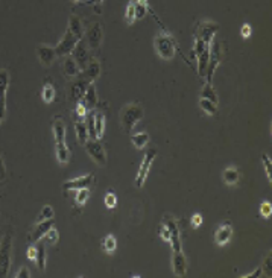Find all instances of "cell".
I'll return each mask as SVG.
<instances>
[{
    "instance_id": "cell-31",
    "label": "cell",
    "mask_w": 272,
    "mask_h": 278,
    "mask_svg": "<svg viewBox=\"0 0 272 278\" xmlns=\"http://www.w3.org/2000/svg\"><path fill=\"white\" fill-rule=\"evenodd\" d=\"M239 171L236 168H227L222 173V179L227 186H233L239 181Z\"/></svg>"
},
{
    "instance_id": "cell-25",
    "label": "cell",
    "mask_w": 272,
    "mask_h": 278,
    "mask_svg": "<svg viewBox=\"0 0 272 278\" xmlns=\"http://www.w3.org/2000/svg\"><path fill=\"white\" fill-rule=\"evenodd\" d=\"M55 154H57V160H58L60 164H67V163L70 161V157H72L70 149L67 148L65 143H57V146H55Z\"/></svg>"
},
{
    "instance_id": "cell-14",
    "label": "cell",
    "mask_w": 272,
    "mask_h": 278,
    "mask_svg": "<svg viewBox=\"0 0 272 278\" xmlns=\"http://www.w3.org/2000/svg\"><path fill=\"white\" fill-rule=\"evenodd\" d=\"M76 78H78V79L72 82V87H70V96H72V101H73L75 104L81 101V97L84 96V93L87 91L88 86L91 84V82H88L85 78H83L81 75L76 76Z\"/></svg>"
},
{
    "instance_id": "cell-15",
    "label": "cell",
    "mask_w": 272,
    "mask_h": 278,
    "mask_svg": "<svg viewBox=\"0 0 272 278\" xmlns=\"http://www.w3.org/2000/svg\"><path fill=\"white\" fill-rule=\"evenodd\" d=\"M81 104H83L88 111H93L94 108L98 107V102H99V97H98V90H96V86H94V82L88 86L87 91L84 93V96L81 97Z\"/></svg>"
},
{
    "instance_id": "cell-3",
    "label": "cell",
    "mask_w": 272,
    "mask_h": 278,
    "mask_svg": "<svg viewBox=\"0 0 272 278\" xmlns=\"http://www.w3.org/2000/svg\"><path fill=\"white\" fill-rule=\"evenodd\" d=\"M155 50L163 60H172L176 52L175 40L169 32H166L165 27H163V34H158L155 38Z\"/></svg>"
},
{
    "instance_id": "cell-35",
    "label": "cell",
    "mask_w": 272,
    "mask_h": 278,
    "mask_svg": "<svg viewBox=\"0 0 272 278\" xmlns=\"http://www.w3.org/2000/svg\"><path fill=\"white\" fill-rule=\"evenodd\" d=\"M76 196H75V202L76 205H84L87 201H88V196H90V189H78L76 190Z\"/></svg>"
},
{
    "instance_id": "cell-6",
    "label": "cell",
    "mask_w": 272,
    "mask_h": 278,
    "mask_svg": "<svg viewBox=\"0 0 272 278\" xmlns=\"http://www.w3.org/2000/svg\"><path fill=\"white\" fill-rule=\"evenodd\" d=\"M85 150L88 152L90 158L99 164V166H106V152L104 149V145L96 140V138H88V140L85 142Z\"/></svg>"
},
{
    "instance_id": "cell-27",
    "label": "cell",
    "mask_w": 272,
    "mask_h": 278,
    "mask_svg": "<svg viewBox=\"0 0 272 278\" xmlns=\"http://www.w3.org/2000/svg\"><path fill=\"white\" fill-rule=\"evenodd\" d=\"M55 96H57V91H55V87H53L52 81L50 79H46L44 81V86H43V91H42V97L46 104H50L55 101Z\"/></svg>"
},
{
    "instance_id": "cell-16",
    "label": "cell",
    "mask_w": 272,
    "mask_h": 278,
    "mask_svg": "<svg viewBox=\"0 0 272 278\" xmlns=\"http://www.w3.org/2000/svg\"><path fill=\"white\" fill-rule=\"evenodd\" d=\"M37 55H38V60L42 61V64L46 67H49L57 58L55 47H52L49 44H38L37 46Z\"/></svg>"
},
{
    "instance_id": "cell-48",
    "label": "cell",
    "mask_w": 272,
    "mask_h": 278,
    "mask_svg": "<svg viewBox=\"0 0 272 278\" xmlns=\"http://www.w3.org/2000/svg\"><path fill=\"white\" fill-rule=\"evenodd\" d=\"M16 277H17V278H29V277H31V272H29V269L26 268V266H21L20 271L16 274Z\"/></svg>"
},
{
    "instance_id": "cell-49",
    "label": "cell",
    "mask_w": 272,
    "mask_h": 278,
    "mask_svg": "<svg viewBox=\"0 0 272 278\" xmlns=\"http://www.w3.org/2000/svg\"><path fill=\"white\" fill-rule=\"evenodd\" d=\"M251 32H252V29H251V26H250V24H243V27L240 29V34H242L243 38L251 37Z\"/></svg>"
},
{
    "instance_id": "cell-34",
    "label": "cell",
    "mask_w": 272,
    "mask_h": 278,
    "mask_svg": "<svg viewBox=\"0 0 272 278\" xmlns=\"http://www.w3.org/2000/svg\"><path fill=\"white\" fill-rule=\"evenodd\" d=\"M199 108H201L206 114H209V116H214V114L217 113V105L213 104V102L209 101V99H204V97H201V99H199Z\"/></svg>"
},
{
    "instance_id": "cell-24",
    "label": "cell",
    "mask_w": 272,
    "mask_h": 278,
    "mask_svg": "<svg viewBox=\"0 0 272 278\" xmlns=\"http://www.w3.org/2000/svg\"><path fill=\"white\" fill-rule=\"evenodd\" d=\"M67 29L72 31L78 38H81V40L84 38V24H83V21H81V19L78 16H75V14H72V16H70Z\"/></svg>"
},
{
    "instance_id": "cell-18",
    "label": "cell",
    "mask_w": 272,
    "mask_h": 278,
    "mask_svg": "<svg viewBox=\"0 0 272 278\" xmlns=\"http://www.w3.org/2000/svg\"><path fill=\"white\" fill-rule=\"evenodd\" d=\"M52 227H55V220L52 219H47V220H42V222H37V225L32 231V235H31V240L34 242H38V240H42L46 233L52 228Z\"/></svg>"
},
{
    "instance_id": "cell-26",
    "label": "cell",
    "mask_w": 272,
    "mask_h": 278,
    "mask_svg": "<svg viewBox=\"0 0 272 278\" xmlns=\"http://www.w3.org/2000/svg\"><path fill=\"white\" fill-rule=\"evenodd\" d=\"M94 132H96V138H102L105 131V114L102 111H94Z\"/></svg>"
},
{
    "instance_id": "cell-1",
    "label": "cell",
    "mask_w": 272,
    "mask_h": 278,
    "mask_svg": "<svg viewBox=\"0 0 272 278\" xmlns=\"http://www.w3.org/2000/svg\"><path fill=\"white\" fill-rule=\"evenodd\" d=\"M145 116V109L140 104H128L122 108L120 113V123L122 128L126 134H131L134 127L137 125Z\"/></svg>"
},
{
    "instance_id": "cell-28",
    "label": "cell",
    "mask_w": 272,
    "mask_h": 278,
    "mask_svg": "<svg viewBox=\"0 0 272 278\" xmlns=\"http://www.w3.org/2000/svg\"><path fill=\"white\" fill-rule=\"evenodd\" d=\"M209 60H210V46L206 47V50H204L198 57V73H199V76H206Z\"/></svg>"
},
{
    "instance_id": "cell-42",
    "label": "cell",
    "mask_w": 272,
    "mask_h": 278,
    "mask_svg": "<svg viewBox=\"0 0 272 278\" xmlns=\"http://www.w3.org/2000/svg\"><path fill=\"white\" fill-rule=\"evenodd\" d=\"M210 44H207V43H204V41L201 40V38H196L195 40V47H193V55L195 57H199V55L206 50V47H209Z\"/></svg>"
},
{
    "instance_id": "cell-8",
    "label": "cell",
    "mask_w": 272,
    "mask_h": 278,
    "mask_svg": "<svg viewBox=\"0 0 272 278\" xmlns=\"http://www.w3.org/2000/svg\"><path fill=\"white\" fill-rule=\"evenodd\" d=\"M161 224H165L166 228L169 230L170 234V245H172V251H181V239H180V228L176 220L173 219V216L170 214H165Z\"/></svg>"
},
{
    "instance_id": "cell-46",
    "label": "cell",
    "mask_w": 272,
    "mask_h": 278,
    "mask_svg": "<svg viewBox=\"0 0 272 278\" xmlns=\"http://www.w3.org/2000/svg\"><path fill=\"white\" fill-rule=\"evenodd\" d=\"M158 234H160V237H161L163 240L170 242V234H169V230L166 228L165 224H161V225H160V231H158Z\"/></svg>"
},
{
    "instance_id": "cell-45",
    "label": "cell",
    "mask_w": 272,
    "mask_h": 278,
    "mask_svg": "<svg viewBox=\"0 0 272 278\" xmlns=\"http://www.w3.org/2000/svg\"><path fill=\"white\" fill-rule=\"evenodd\" d=\"M271 261H272V258H271V254L265 258V261H263V266H260L262 268V272L265 274V275H268V277H271L272 275V271H271Z\"/></svg>"
},
{
    "instance_id": "cell-2",
    "label": "cell",
    "mask_w": 272,
    "mask_h": 278,
    "mask_svg": "<svg viewBox=\"0 0 272 278\" xmlns=\"http://www.w3.org/2000/svg\"><path fill=\"white\" fill-rule=\"evenodd\" d=\"M12 265V231L8 230L0 240V278L9 275Z\"/></svg>"
},
{
    "instance_id": "cell-52",
    "label": "cell",
    "mask_w": 272,
    "mask_h": 278,
    "mask_svg": "<svg viewBox=\"0 0 272 278\" xmlns=\"http://www.w3.org/2000/svg\"><path fill=\"white\" fill-rule=\"evenodd\" d=\"M93 2H94V11L99 14L101 12V5H102L104 0H93Z\"/></svg>"
},
{
    "instance_id": "cell-13",
    "label": "cell",
    "mask_w": 272,
    "mask_h": 278,
    "mask_svg": "<svg viewBox=\"0 0 272 278\" xmlns=\"http://www.w3.org/2000/svg\"><path fill=\"white\" fill-rule=\"evenodd\" d=\"M87 38L85 40V43L88 46V49L91 50H96L101 47V43H102V37H104V32H102V26L101 23H94L90 29L87 31Z\"/></svg>"
},
{
    "instance_id": "cell-32",
    "label": "cell",
    "mask_w": 272,
    "mask_h": 278,
    "mask_svg": "<svg viewBox=\"0 0 272 278\" xmlns=\"http://www.w3.org/2000/svg\"><path fill=\"white\" fill-rule=\"evenodd\" d=\"M117 248V240L113 234H108L102 239V251L106 253V254H113Z\"/></svg>"
},
{
    "instance_id": "cell-11",
    "label": "cell",
    "mask_w": 272,
    "mask_h": 278,
    "mask_svg": "<svg viewBox=\"0 0 272 278\" xmlns=\"http://www.w3.org/2000/svg\"><path fill=\"white\" fill-rule=\"evenodd\" d=\"M217 31H219V24L213 21H201L196 27V38H201L204 43L210 44Z\"/></svg>"
},
{
    "instance_id": "cell-44",
    "label": "cell",
    "mask_w": 272,
    "mask_h": 278,
    "mask_svg": "<svg viewBox=\"0 0 272 278\" xmlns=\"http://www.w3.org/2000/svg\"><path fill=\"white\" fill-rule=\"evenodd\" d=\"M5 181H6V168H5L3 157L0 154V186L5 184Z\"/></svg>"
},
{
    "instance_id": "cell-20",
    "label": "cell",
    "mask_w": 272,
    "mask_h": 278,
    "mask_svg": "<svg viewBox=\"0 0 272 278\" xmlns=\"http://www.w3.org/2000/svg\"><path fill=\"white\" fill-rule=\"evenodd\" d=\"M52 132L55 143H65V123L61 116H55L52 120Z\"/></svg>"
},
{
    "instance_id": "cell-47",
    "label": "cell",
    "mask_w": 272,
    "mask_h": 278,
    "mask_svg": "<svg viewBox=\"0 0 272 278\" xmlns=\"http://www.w3.org/2000/svg\"><path fill=\"white\" fill-rule=\"evenodd\" d=\"M190 224H192V227H193V228L201 227V225H202V216H201L199 213L193 214V216H192V219H190Z\"/></svg>"
},
{
    "instance_id": "cell-40",
    "label": "cell",
    "mask_w": 272,
    "mask_h": 278,
    "mask_svg": "<svg viewBox=\"0 0 272 278\" xmlns=\"http://www.w3.org/2000/svg\"><path fill=\"white\" fill-rule=\"evenodd\" d=\"M125 20H126L128 24H132L135 20H137V19H135V5H134V0H131V2L128 3V6H126Z\"/></svg>"
},
{
    "instance_id": "cell-5",
    "label": "cell",
    "mask_w": 272,
    "mask_h": 278,
    "mask_svg": "<svg viewBox=\"0 0 272 278\" xmlns=\"http://www.w3.org/2000/svg\"><path fill=\"white\" fill-rule=\"evenodd\" d=\"M221 55H222L221 43L216 38H213L210 43V60H209L207 70H206V78H207V82H210V84L213 82V75L216 72V68L221 64Z\"/></svg>"
},
{
    "instance_id": "cell-17",
    "label": "cell",
    "mask_w": 272,
    "mask_h": 278,
    "mask_svg": "<svg viewBox=\"0 0 272 278\" xmlns=\"http://www.w3.org/2000/svg\"><path fill=\"white\" fill-rule=\"evenodd\" d=\"M172 268H173V274L176 277H184L186 275V272H187V260H186V256L183 254V251H173Z\"/></svg>"
},
{
    "instance_id": "cell-7",
    "label": "cell",
    "mask_w": 272,
    "mask_h": 278,
    "mask_svg": "<svg viewBox=\"0 0 272 278\" xmlns=\"http://www.w3.org/2000/svg\"><path fill=\"white\" fill-rule=\"evenodd\" d=\"M81 38H78L72 31L69 29H65L63 38L60 43L55 46V53H57V57H67V55H72L75 46L78 44V41Z\"/></svg>"
},
{
    "instance_id": "cell-39",
    "label": "cell",
    "mask_w": 272,
    "mask_h": 278,
    "mask_svg": "<svg viewBox=\"0 0 272 278\" xmlns=\"http://www.w3.org/2000/svg\"><path fill=\"white\" fill-rule=\"evenodd\" d=\"M53 208L50 207V205H44L43 208H42V212L38 213V216H37V222H42V220H47V219H52L53 217Z\"/></svg>"
},
{
    "instance_id": "cell-50",
    "label": "cell",
    "mask_w": 272,
    "mask_h": 278,
    "mask_svg": "<svg viewBox=\"0 0 272 278\" xmlns=\"http://www.w3.org/2000/svg\"><path fill=\"white\" fill-rule=\"evenodd\" d=\"M262 274H263V272H262V268H257V269H255V271H252L251 274L243 275V278H254V277L257 278V277H260Z\"/></svg>"
},
{
    "instance_id": "cell-19",
    "label": "cell",
    "mask_w": 272,
    "mask_h": 278,
    "mask_svg": "<svg viewBox=\"0 0 272 278\" xmlns=\"http://www.w3.org/2000/svg\"><path fill=\"white\" fill-rule=\"evenodd\" d=\"M231 235H233V227H231L230 222H225L222 224L219 228L216 230L214 233V242L219 245V246H224L230 242Z\"/></svg>"
},
{
    "instance_id": "cell-23",
    "label": "cell",
    "mask_w": 272,
    "mask_h": 278,
    "mask_svg": "<svg viewBox=\"0 0 272 278\" xmlns=\"http://www.w3.org/2000/svg\"><path fill=\"white\" fill-rule=\"evenodd\" d=\"M75 131H76V138L79 145H85V142L90 138L88 135V129H87V123L85 120H75Z\"/></svg>"
},
{
    "instance_id": "cell-29",
    "label": "cell",
    "mask_w": 272,
    "mask_h": 278,
    "mask_svg": "<svg viewBox=\"0 0 272 278\" xmlns=\"http://www.w3.org/2000/svg\"><path fill=\"white\" fill-rule=\"evenodd\" d=\"M201 97L211 101V102L216 104V105L219 104V97H217V93H216L213 84H210V82H206V86L202 87V90H201Z\"/></svg>"
},
{
    "instance_id": "cell-12",
    "label": "cell",
    "mask_w": 272,
    "mask_h": 278,
    "mask_svg": "<svg viewBox=\"0 0 272 278\" xmlns=\"http://www.w3.org/2000/svg\"><path fill=\"white\" fill-rule=\"evenodd\" d=\"M94 184V175L93 173H87L83 176H78L73 179H69L63 184V189L65 192L69 190H78V189H90Z\"/></svg>"
},
{
    "instance_id": "cell-33",
    "label": "cell",
    "mask_w": 272,
    "mask_h": 278,
    "mask_svg": "<svg viewBox=\"0 0 272 278\" xmlns=\"http://www.w3.org/2000/svg\"><path fill=\"white\" fill-rule=\"evenodd\" d=\"M131 143L137 149H143L149 143V134L147 132H139V134L131 135Z\"/></svg>"
},
{
    "instance_id": "cell-30",
    "label": "cell",
    "mask_w": 272,
    "mask_h": 278,
    "mask_svg": "<svg viewBox=\"0 0 272 278\" xmlns=\"http://www.w3.org/2000/svg\"><path fill=\"white\" fill-rule=\"evenodd\" d=\"M46 260H47V257H46V246H44V243H38L37 245V256H35V263H37V266H38V269L40 271H44L46 269Z\"/></svg>"
},
{
    "instance_id": "cell-51",
    "label": "cell",
    "mask_w": 272,
    "mask_h": 278,
    "mask_svg": "<svg viewBox=\"0 0 272 278\" xmlns=\"http://www.w3.org/2000/svg\"><path fill=\"white\" fill-rule=\"evenodd\" d=\"M35 256H37V246H29L28 248V258L29 260H35Z\"/></svg>"
},
{
    "instance_id": "cell-36",
    "label": "cell",
    "mask_w": 272,
    "mask_h": 278,
    "mask_svg": "<svg viewBox=\"0 0 272 278\" xmlns=\"http://www.w3.org/2000/svg\"><path fill=\"white\" fill-rule=\"evenodd\" d=\"M88 113H90V111L81 102L75 104V119L76 120H85V117L88 116Z\"/></svg>"
},
{
    "instance_id": "cell-41",
    "label": "cell",
    "mask_w": 272,
    "mask_h": 278,
    "mask_svg": "<svg viewBox=\"0 0 272 278\" xmlns=\"http://www.w3.org/2000/svg\"><path fill=\"white\" fill-rule=\"evenodd\" d=\"M262 163H263V168H265V172H266V176H268V181L272 183V163H271V157L268 154H263L262 155Z\"/></svg>"
},
{
    "instance_id": "cell-21",
    "label": "cell",
    "mask_w": 272,
    "mask_h": 278,
    "mask_svg": "<svg viewBox=\"0 0 272 278\" xmlns=\"http://www.w3.org/2000/svg\"><path fill=\"white\" fill-rule=\"evenodd\" d=\"M99 73H101V64H99V61L91 60V61L87 64V67H85L84 70L81 72L79 75L83 76V78H85L88 82H94V81L98 79Z\"/></svg>"
},
{
    "instance_id": "cell-37",
    "label": "cell",
    "mask_w": 272,
    "mask_h": 278,
    "mask_svg": "<svg viewBox=\"0 0 272 278\" xmlns=\"http://www.w3.org/2000/svg\"><path fill=\"white\" fill-rule=\"evenodd\" d=\"M43 239H46V242L49 243V245H57L58 243V239H60V233H58V230L55 228V227H52L47 233H46V235Z\"/></svg>"
},
{
    "instance_id": "cell-10",
    "label": "cell",
    "mask_w": 272,
    "mask_h": 278,
    "mask_svg": "<svg viewBox=\"0 0 272 278\" xmlns=\"http://www.w3.org/2000/svg\"><path fill=\"white\" fill-rule=\"evenodd\" d=\"M9 87V73L5 68H0V123L6 116V91Z\"/></svg>"
},
{
    "instance_id": "cell-53",
    "label": "cell",
    "mask_w": 272,
    "mask_h": 278,
    "mask_svg": "<svg viewBox=\"0 0 272 278\" xmlns=\"http://www.w3.org/2000/svg\"><path fill=\"white\" fill-rule=\"evenodd\" d=\"M72 2H79V0H72Z\"/></svg>"
},
{
    "instance_id": "cell-43",
    "label": "cell",
    "mask_w": 272,
    "mask_h": 278,
    "mask_svg": "<svg viewBox=\"0 0 272 278\" xmlns=\"http://www.w3.org/2000/svg\"><path fill=\"white\" fill-rule=\"evenodd\" d=\"M260 214H262V217H265V219L271 217V214H272V204H271L269 201H263V202L260 204Z\"/></svg>"
},
{
    "instance_id": "cell-9",
    "label": "cell",
    "mask_w": 272,
    "mask_h": 278,
    "mask_svg": "<svg viewBox=\"0 0 272 278\" xmlns=\"http://www.w3.org/2000/svg\"><path fill=\"white\" fill-rule=\"evenodd\" d=\"M72 57L73 60L78 63V65L81 67V70H84V68L87 67V64L91 61L90 58V52H88V46L85 43V40H79L78 44L75 46L73 52H72Z\"/></svg>"
},
{
    "instance_id": "cell-22",
    "label": "cell",
    "mask_w": 272,
    "mask_h": 278,
    "mask_svg": "<svg viewBox=\"0 0 272 278\" xmlns=\"http://www.w3.org/2000/svg\"><path fill=\"white\" fill-rule=\"evenodd\" d=\"M63 68H64V73L69 78H76V76H79L81 72H83V70H81V67L78 65V63L73 60L72 55H67V57H65Z\"/></svg>"
},
{
    "instance_id": "cell-4",
    "label": "cell",
    "mask_w": 272,
    "mask_h": 278,
    "mask_svg": "<svg viewBox=\"0 0 272 278\" xmlns=\"http://www.w3.org/2000/svg\"><path fill=\"white\" fill-rule=\"evenodd\" d=\"M155 158H157V150L152 149V148H149V149L146 150V154H145L143 160H142V164H140V168H139V171H137V175H135V181H134V183H135V187L142 189V187L145 186L146 178H147V173H149V171H151Z\"/></svg>"
},
{
    "instance_id": "cell-38",
    "label": "cell",
    "mask_w": 272,
    "mask_h": 278,
    "mask_svg": "<svg viewBox=\"0 0 272 278\" xmlns=\"http://www.w3.org/2000/svg\"><path fill=\"white\" fill-rule=\"evenodd\" d=\"M104 202H105V207H106V208H110V210L116 208V205H117V196H116V193L111 192V190H108V192L105 193V199H104Z\"/></svg>"
}]
</instances>
